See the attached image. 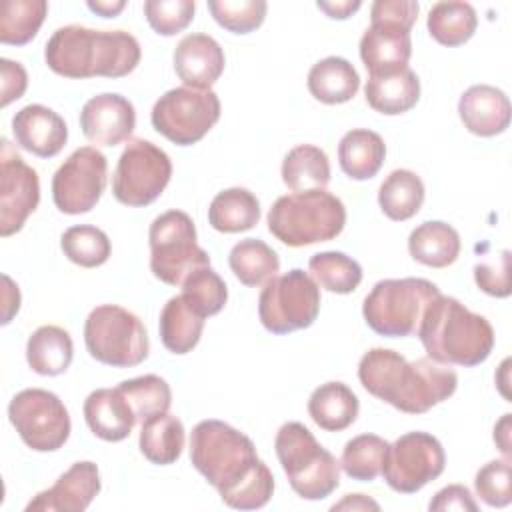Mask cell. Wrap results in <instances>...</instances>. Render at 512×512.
Here are the masks:
<instances>
[{
    "label": "cell",
    "mask_w": 512,
    "mask_h": 512,
    "mask_svg": "<svg viewBox=\"0 0 512 512\" xmlns=\"http://www.w3.org/2000/svg\"><path fill=\"white\" fill-rule=\"evenodd\" d=\"M276 456L292 490L304 500H322L340 484V462L300 422H286L274 438Z\"/></svg>",
    "instance_id": "8992f818"
},
{
    "label": "cell",
    "mask_w": 512,
    "mask_h": 512,
    "mask_svg": "<svg viewBox=\"0 0 512 512\" xmlns=\"http://www.w3.org/2000/svg\"><path fill=\"white\" fill-rule=\"evenodd\" d=\"M436 296H440L438 286L426 278H386L364 298L362 316L380 336H412Z\"/></svg>",
    "instance_id": "52a82bcc"
},
{
    "label": "cell",
    "mask_w": 512,
    "mask_h": 512,
    "mask_svg": "<svg viewBox=\"0 0 512 512\" xmlns=\"http://www.w3.org/2000/svg\"><path fill=\"white\" fill-rule=\"evenodd\" d=\"M510 114L508 96L490 84H474L458 100V116L464 128L482 138L502 134L510 126Z\"/></svg>",
    "instance_id": "7402d4cb"
},
{
    "label": "cell",
    "mask_w": 512,
    "mask_h": 512,
    "mask_svg": "<svg viewBox=\"0 0 512 512\" xmlns=\"http://www.w3.org/2000/svg\"><path fill=\"white\" fill-rule=\"evenodd\" d=\"M386 144L374 130H348L338 144V162L342 172L352 180H368L378 174L384 164Z\"/></svg>",
    "instance_id": "4316f807"
},
{
    "label": "cell",
    "mask_w": 512,
    "mask_h": 512,
    "mask_svg": "<svg viewBox=\"0 0 512 512\" xmlns=\"http://www.w3.org/2000/svg\"><path fill=\"white\" fill-rule=\"evenodd\" d=\"M308 270L320 288L336 294H350L362 282V266L336 250L314 254L308 262Z\"/></svg>",
    "instance_id": "f35d334b"
},
{
    "label": "cell",
    "mask_w": 512,
    "mask_h": 512,
    "mask_svg": "<svg viewBox=\"0 0 512 512\" xmlns=\"http://www.w3.org/2000/svg\"><path fill=\"white\" fill-rule=\"evenodd\" d=\"M108 178L106 156L94 146L76 148L54 172L52 178V200L62 214H86L90 212L104 188Z\"/></svg>",
    "instance_id": "9a60e30c"
},
{
    "label": "cell",
    "mask_w": 512,
    "mask_h": 512,
    "mask_svg": "<svg viewBox=\"0 0 512 512\" xmlns=\"http://www.w3.org/2000/svg\"><path fill=\"white\" fill-rule=\"evenodd\" d=\"M138 446L142 456L158 466L174 464L184 450V424L164 412L142 422Z\"/></svg>",
    "instance_id": "1f68e13d"
},
{
    "label": "cell",
    "mask_w": 512,
    "mask_h": 512,
    "mask_svg": "<svg viewBox=\"0 0 512 512\" xmlns=\"http://www.w3.org/2000/svg\"><path fill=\"white\" fill-rule=\"evenodd\" d=\"M282 182L292 192L326 188L330 182L326 152L314 144L294 146L282 160Z\"/></svg>",
    "instance_id": "836d02e7"
},
{
    "label": "cell",
    "mask_w": 512,
    "mask_h": 512,
    "mask_svg": "<svg viewBox=\"0 0 512 512\" xmlns=\"http://www.w3.org/2000/svg\"><path fill=\"white\" fill-rule=\"evenodd\" d=\"M428 508L432 512H450V510H462V512H476L478 502L470 494V490L462 484H450L434 494Z\"/></svg>",
    "instance_id": "681fc988"
},
{
    "label": "cell",
    "mask_w": 512,
    "mask_h": 512,
    "mask_svg": "<svg viewBox=\"0 0 512 512\" xmlns=\"http://www.w3.org/2000/svg\"><path fill=\"white\" fill-rule=\"evenodd\" d=\"M364 390L404 414H424L448 400L458 386L456 372L432 358L408 362L390 348L368 350L358 364Z\"/></svg>",
    "instance_id": "7a4b0ae2"
},
{
    "label": "cell",
    "mask_w": 512,
    "mask_h": 512,
    "mask_svg": "<svg viewBox=\"0 0 512 512\" xmlns=\"http://www.w3.org/2000/svg\"><path fill=\"white\" fill-rule=\"evenodd\" d=\"M416 334L428 358L446 366H478L494 348L492 324L454 296H436Z\"/></svg>",
    "instance_id": "277c9868"
},
{
    "label": "cell",
    "mask_w": 512,
    "mask_h": 512,
    "mask_svg": "<svg viewBox=\"0 0 512 512\" xmlns=\"http://www.w3.org/2000/svg\"><path fill=\"white\" fill-rule=\"evenodd\" d=\"M424 202L422 178L406 168L392 170L378 190V204L384 216L394 222H404L416 216Z\"/></svg>",
    "instance_id": "d6a6232c"
},
{
    "label": "cell",
    "mask_w": 512,
    "mask_h": 512,
    "mask_svg": "<svg viewBox=\"0 0 512 512\" xmlns=\"http://www.w3.org/2000/svg\"><path fill=\"white\" fill-rule=\"evenodd\" d=\"M358 396L344 382H326L308 398V414L326 432H342L358 418Z\"/></svg>",
    "instance_id": "d4e9b609"
},
{
    "label": "cell",
    "mask_w": 512,
    "mask_h": 512,
    "mask_svg": "<svg viewBox=\"0 0 512 512\" xmlns=\"http://www.w3.org/2000/svg\"><path fill=\"white\" fill-rule=\"evenodd\" d=\"M220 118V100L212 90L188 86L164 92L152 106V126L178 146L200 142Z\"/></svg>",
    "instance_id": "8fae6325"
},
{
    "label": "cell",
    "mask_w": 512,
    "mask_h": 512,
    "mask_svg": "<svg viewBox=\"0 0 512 512\" xmlns=\"http://www.w3.org/2000/svg\"><path fill=\"white\" fill-rule=\"evenodd\" d=\"M74 356L70 334L54 324L36 328L26 342V362L40 376L64 374Z\"/></svg>",
    "instance_id": "83f0119b"
},
{
    "label": "cell",
    "mask_w": 512,
    "mask_h": 512,
    "mask_svg": "<svg viewBox=\"0 0 512 512\" xmlns=\"http://www.w3.org/2000/svg\"><path fill=\"white\" fill-rule=\"evenodd\" d=\"M116 388L128 400L136 422H146L152 416L164 414L172 404V392L168 382L156 374H144L124 380Z\"/></svg>",
    "instance_id": "ab89813d"
},
{
    "label": "cell",
    "mask_w": 512,
    "mask_h": 512,
    "mask_svg": "<svg viewBox=\"0 0 512 512\" xmlns=\"http://www.w3.org/2000/svg\"><path fill=\"white\" fill-rule=\"evenodd\" d=\"M228 264L234 276L250 288L266 284L280 270L276 250L258 238H244L236 242L228 254Z\"/></svg>",
    "instance_id": "e575fe53"
},
{
    "label": "cell",
    "mask_w": 512,
    "mask_h": 512,
    "mask_svg": "<svg viewBox=\"0 0 512 512\" xmlns=\"http://www.w3.org/2000/svg\"><path fill=\"white\" fill-rule=\"evenodd\" d=\"M12 134L20 148L38 156H56L68 140L64 118L44 104H28L12 118Z\"/></svg>",
    "instance_id": "d6986e66"
},
{
    "label": "cell",
    "mask_w": 512,
    "mask_h": 512,
    "mask_svg": "<svg viewBox=\"0 0 512 512\" xmlns=\"http://www.w3.org/2000/svg\"><path fill=\"white\" fill-rule=\"evenodd\" d=\"M430 36L448 48L468 42L478 26V16L472 4L468 2H436L426 20Z\"/></svg>",
    "instance_id": "d590c367"
},
{
    "label": "cell",
    "mask_w": 512,
    "mask_h": 512,
    "mask_svg": "<svg viewBox=\"0 0 512 512\" xmlns=\"http://www.w3.org/2000/svg\"><path fill=\"white\" fill-rule=\"evenodd\" d=\"M180 286L186 302L204 318L218 314L228 300V288L224 280L210 266L196 268L184 278Z\"/></svg>",
    "instance_id": "b9f144b4"
},
{
    "label": "cell",
    "mask_w": 512,
    "mask_h": 512,
    "mask_svg": "<svg viewBox=\"0 0 512 512\" xmlns=\"http://www.w3.org/2000/svg\"><path fill=\"white\" fill-rule=\"evenodd\" d=\"M418 10L420 6L414 0H376L370 8V20L412 30L418 18Z\"/></svg>",
    "instance_id": "7dc6e473"
},
{
    "label": "cell",
    "mask_w": 512,
    "mask_h": 512,
    "mask_svg": "<svg viewBox=\"0 0 512 512\" xmlns=\"http://www.w3.org/2000/svg\"><path fill=\"white\" fill-rule=\"evenodd\" d=\"M102 488L98 466L90 460L74 462L50 488L38 492L26 512H82Z\"/></svg>",
    "instance_id": "e0dca14e"
},
{
    "label": "cell",
    "mask_w": 512,
    "mask_h": 512,
    "mask_svg": "<svg viewBox=\"0 0 512 512\" xmlns=\"http://www.w3.org/2000/svg\"><path fill=\"white\" fill-rule=\"evenodd\" d=\"M88 354L112 368H132L148 358L150 342L142 320L116 304L96 306L84 322Z\"/></svg>",
    "instance_id": "ba28073f"
},
{
    "label": "cell",
    "mask_w": 512,
    "mask_h": 512,
    "mask_svg": "<svg viewBox=\"0 0 512 512\" xmlns=\"http://www.w3.org/2000/svg\"><path fill=\"white\" fill-rule=\"evenodd\" d=\"M150 270L170 286H180L196 268L210 266V256L196 242V226L182 210H168L154 218L148 230Z\"/></svg>",
    "instance_id": "9c48e42d"
},
{
    "label": "cell",
    "mask_w": 512,
    "mask_h": 512,
    "mask_svg": "<svg viewBox=\"0 0 512 512\" xmlns=\"http://www.w3.org/2000/svg\"><path fill=\"white\" fill-rule=\"evenodd\" d=\"M260 220V202L248 188H226L218 192L208 208V222L214 230L236 234L250 230Z\"/></svg>",
    "instance_id": "4dcf8cb0"
},
{
    "label": "cell",
    "mask_w": 512,
    "mask_h": 512,
    "mask_svg": "<svg viewBox=\"0 0 512 512\" xmlns=\"http://www.w3.org/2000/svg\"><path fill=\"white\" fill-rule=\"evenodd\" d=\"M84 420L94 436L120 442L130 436L136 416L118 388H98L84 400Z\"/></svg>",
    "instance_id": "603a6c76"
},
{
    "label": "cell",
    "mask_w": 512,
    "mask_h": 512,
    "mask_svg": "<svg viewBox=\"0 0 512 512\" xmlns=\"http://www.w3.org/2000/svg\"><path fill=\"white\" fill-rule=\"evenodd\" d=\"M410 56V30L402 26L372 22L360 38V58L368 70V76L400 72L408 68Z\"/></svg>",
    "instance_id": "44dd1931"
},
{
    "label": "cell",
    "mask_w": 512,
    "mask_h": 512,
    "mask_svg": "<svg viewBox=\"0 0 512 512\" xmlns=\"http://www.w3.org/2000/svg\"><path fill=\"white\" fill-rule=\"evenodd\" d=\"M320 286L302 268L270 278L258 296V318L272 334H288L314 324Z\"/></svg>",
    "instance_id": "30bf717a"
},
{
    "label": "cell",
    "mask_w": 512,
    "mask_h": 512,
    "mask_svg": "<svg viewBox=\"0 0 512 512\" xmlns=\"http://www.w3.org/2000/svg\"><path fill=\"white\" fill-rule=\"evenodd\" d=\"M474 282L482 292L494 298H508L512 292L510 252L502 250L494 260L478 262L474 266Z\"/></svg>",
    "instance_id": "bcb514c9"
},
{
    "label": "cell",
    "mask_w": 512,
    "mask_h": 512,
    "mask_svg": "<svg viewBox=\"0 0 512 512\" xmlns=\"http://www.w3.org/2000/svg\"><path fill=\"white\" fill-rule=\"evenodd\" d=\"M170 176V156L150 140L134 138L118 158L112 174V194L120 204L148 206L164 192Z\"/></svg>",
    "instance_id": "7c38bea8"
},
{
    "label": "cell",
    "mask_w": 512,
    "mask_h": 512,
    "mask_svg": "<svg viewBox=\"0 0 512 512\" xmlns=\"http://www.w3.org/2000/svg\"><path fill=\"white\" fill-rule=\"evenodd\" d=\"M138 40L124 30H92L80 24L58 28L46 42L48 68L64 78H122L140 62Z\"/></svg>",
    "instance_id": "3957f363"
},
{
    "label": "cell",
    "mask_w": 512,
    "mask_h": 512,
    "mask_svg": "<svg viewBox=\"0 0 512 512\" xmlns=\"http://www.w3.org/2000/svg\"><path fill=\"white\" fill-rule=\"evenodd\" d=\"M474 490L480 500L492 508H504L512 502V466L508 458L490 460L474 476Z\"/></svg>",
    "instance_id": "ee69618b"
},
{
    "label": "cell",
    "mask_w": 512,
    "mask_h": 512,
    "mask_svg": "<svg viewBox=\"0 0 512 512\" xmlns=\"http://www.w3.org/2000/svg\"><path fill=\"white\" fill-rule=\"evenodd\" d=\"M10 424L22 442L36 452H54L70 436V414L64 402L50 390H20L8 404Z\"/></svg>",
    "instance_id": "4fadbf2b"
},
{
    "label": "cell",
    "mask_w": 512,
    "mask_h": 512,
    "mask_svg": "<svg viewBox=\"0 0 512 512\" xmlns=\"http://www.w3.org/2000/svg\"><path fill=\"white\" fill-rule=\"evenodd\" d=\"M190 462L236 510H258L274 494V476L254 442L222 420H202L190 434Z\"/></svg>",
    "instance_id": "6da1fadb"
},
{
    "label": "cell",
    "mask_w": 512,
    "mask_h": 512,
    "mask_svg": "<svg viewBox=\"0 0 512 512\" xmlns=\"http://www.w3.org/2000/svg\"><path fill=\"white\" fill-rule=\"evenodd\" d=\"M390 444L376 434H360L346 442L340 458L344 474L358 482H372L382 474Z\"/></svg>",
    "instance_id": "74e56055"
},
{
    "label": "cell",
    "mask_w": 512,
    "mask_h": 512,
    "mask_svg": "<svg viewBox=\"0 0 512 512\" xmlns=\"http://www.w3.org/2000/svg\"><path fill=\"white\" fill-rule=\"evenodd\" d=\"M2 280H4V314H2V324H8L12 320V316L20 308V292H18V286L10 280V276L4 274Z\"/></svg>",
    "instance_id": "816d5d0a"
},
{
    "label": "cell",
    "mask_w": 512,
    "mask_h": 512,
    "mask_svg": "<svg viewBox=\"0 0 512 512\" xmlns=\"http://www.w3.org/2000/svg\"><path fill=\"white\" fill-rule=\"evenodd\" d=\"M332 510H380V506L364 494H346L340 502L332 506Z\"/></svg>",
    "instance_id": "f5cc1de1"
},
{
    "label": "cell",
    "mask_w": 512,
    "mask_h": 512,
    "mask_svg": "<svg viewBox=\"0 0 512 512\" xmlns=\"http://www.w3.org/2000/svg\"><path fill=\"white\" fill-rule=\"evenodd\" d=\"M460 248V234L442 220L422 222L408 236L410 256L430 268H446L454 264Z\"/></svg>",
    "instance_id": "484cf974"
},
{
    "label": "cell",
    "mask_w": 512,
    "mask_h": 512,
    "mask_svg": "<svg viewBox=\"0 0 512 512\" xmlns=\"http://www.w3.org/2000/svg\"><path fill=\"white\" fill-rule=\"evenodd\" d=\"M446 466L440 440L428 432H406L396 438L386 454L384 482L400 494H414L436 480Z\"/></svg>",
    "instance_id": "5bb4252c"
},
{
    "label": "cell",
    "mask_w": 512,
    "mask_h": 512,
    "mask_svg": "<svg viewBox=\"0 0 512 512\" xmlns=\"http://www.w3.org/2000/svg\"><path fill=\"white\" fill-rule=\"evenodd\" d=\"M28 86V74L20 62L2 58L0 60V106L6 108L10 102L22 98Z\"/></svg>",
    "instance_id": "c3c4849f"
},
{
    "label": "cell",
    "mask_w": 512,
    "mask_h": 512,
    "mask_svg": "<svg viewBox=\"0 0 512 512\" xmlns=\"http://www.w3.org/2000/svg\"><path fill=\"white\" fill-rule=\"evenodd\" d=\"M46 0H8L0 8V42L10 46L28 44L44 24Z\"/></svg>",
    "instance_id": "8d00e7d4"
},
{
    "label": "cell",
    "mask_w": 512,
    "mask_h": 512,
    "mask_svg": "<svg viewBox=\"0 0 512 512\" xmlns=\"http://www.w3.org/2000/svg\"><path fill=\"white\" fill-rule=\"evenodd\" d=\"M358 88L356 68L340 56L322 58L308 72V90L322 104H344L356 96Z\"/></svg>",
    "instance_id": "f546056e"
},
{
    "label": "cell",
    "mask_w": 512,
    "mask_h": 512,
    "mask_svg": "<svg viewBox=\"0 0 512 512\" xmlns=\"http://www.w3.org/2000/svg\"><path fill=\"white\" fill-rule=\"evenodd\" d=\"M38 202L40 180L36 170L4 138L0 150V236L8 238L20 232Z\"/></svg>",
    "instance_id": "2e32d148"
},
{
    "label": "cell",
    "mask_w": 512,
    "mask_h": 512,
    "mask_svg": "<svg viewBox=\"0 0 512 512\" xmlns=\"http://www.w3.org/2000/svg\"><path fill=\"white\" fill-rule=\"evenodd\" d=\"M196 4L192 0H146L144 16L150 28L160 36H174L188 28L194 18Z\"/></svg>",
    "instance_id": "f6af8a7d"
},
{
    "label": "cell",
    "mask_w": 512,
    "mask_h": 512,
    "mask_svg": "<svg viewBox=\"0 0 512 512\" xmlns=\"http://www.w3.org/2000/svg\"><path fill=\"white\" fill-rule=\"evenodd\" d=\"M80 128L96 146H118L132 136L136 110L128 98L116 92H104L82 106Z\"/></svg>",
    "instance_id": "ac0fdd59"
},
{
    "label": "cell",
    "mask_w": 512,
    "mask_h": 512,
    "mask_svg": "<svg viewBox=\"0 0 512 512\" xmlns=\"http://www.w3.org/2000/svg\"><path fill=\"white\" fill-rule=\"evenodd\" d=\"M212 18L234 34H248L262 26L268 4L264 0H208Z\"/></svg>",
    "instance_id": "7bdbcfd3"
},
{
    "label": "cell",
    "mask_w": 512,
    "mask_h": 512,
    "mask_svg": "<svg viewBox=\"0 0 512 512\" xmlns=\"http://www.w3.org/2000/svg\"><path fill=\"white\" fill-rule=\"evenodd\" d=\"M364 96L372 110L386 116H398L412 110L420 100V80L410 68L392 74L368 76Z\"/></svg>",
    "instance_id": "cb8c5ba5"
},
{
    "label": "cell",
    "mask_w": 512,
    "mask_h": 512,
    "mask_svg": "<svg viewBox=\"0 0 512 512\" xmlns=\"http://www.w3.org/2000/svg\"><path fill=\"white\" fill-rule=\"evenodd\" d=\"M60 248L70 262L82 268L102 266L112 252V244L106 232L90 224H78L64 230L60 236Z\"/></svg>",
    "instance_id": "60d3db41"
},
{
    "label": "cell",
    "mask_w": 512,
    "mask_h": 512,
    "mask_svg": "<svg viewBox=\"0 0 512 512\" xmlns=\"http://www.w3.org/2000/svg\"><path fill=\"white\" fill-rule=\"evenodd\" d=\"M206 318L196 312L182 294L172 296L158 320V332L164 348L172 354H188L202 336Z\"/></svg>",
    "instance_id": "f1b7e54d"
},
{
    "label": "cell",
    "mask_w": 512,
    "mask_h": 512,
    "mask_svg": "<svg viewBox=\"0 0 512 512\" xmlns=\"http://www.w3.org/2000/svg\"><path fill=\"white\" fill-rule=\"evenodd\" d=\"M344 224V202L324 188L280 196L268 210L270 234L292 248L334 240Z\"/></svg>",
    "instance_id": "5b68a950"
},
{
    "label": "cell",
    "mask_w": 512,
    "mask_h": 512,
    "mask_svg": "<svg viewBox=\"0 0 512 512\" xmlns=\"http://www.w3.org/2000/svg\"><path fill=\"white\" fill-rule=\"evenodd\" d=\"M316 6L322 12H326V16H330L334 20H346L348 16H352L362 6V2L360 0H336V2L320 0Z\"/></svg>",
    "instance_id": "f907efd6"
},
{
    "label": "cell",
    "mask_w": 512,
    "mask_h": 512,
    "mask_svg": "<svg viewBox=\"0 0 512 512\" xmlns=\"http://www.w3.org/2000/svg\"><path fill=\"white\" fill-rule=\"evenodd\" d=\"M86 6L92 10V12H96L98 16H104V18H114V16H118L122 10H124V6H126V2L124 0H90V2H86Z\"/></svg>",
    "instance_id": "db71d44e"
},
{
    "label": "cell",
    "mask_w": 512,
    "mask_h": 512,
    "mask_svg": "<svg viewBox=\"0 0 512 512\" xmlns=\"http://www.w3.org/2000/svg\"><path fill=\"white\" fill-rule=\"evenodd\" d=\"M174 70L178 78L196 90H210V86L224 72V50L208 34L196 32L184 36L174 48Z\"/></svg>",
    "instance_id": "ffe728a7"
},
{
    "label": "cell",
    "mask_w": 512,
    "mask_h": 512,
    "mask_svg": "<svg viewBox=\"0 0 512 512\" xmlns=\"http://www.w3.org/2000/svg\"><path fill=\"white\" fill-rule=\"evenodd\" d=\"M494 442L498 444L500 452L508 458L510 456V414H504L500 422L494 426Z\"/></svg>",
    "instance_id": "11a10c76"
}]
</instances>
